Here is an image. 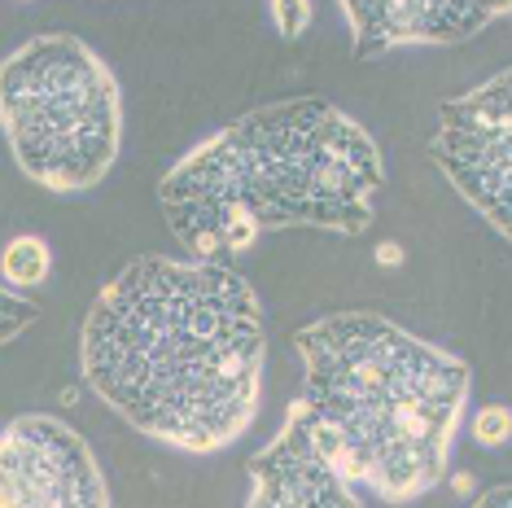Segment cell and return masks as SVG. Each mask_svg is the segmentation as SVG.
<instances>
[{"label":"cell","mask_w":512,"mask_h":508,"mask_svg":"<svg viewBox=\"0 0 512 508\" xmlns=\"http://www.w3.org/2000/svg\"><path fill=\"white\" fill-rule=\"evenodd\" d=\"M263 311L228 263L136 254L97 294L84 333V381L145 438L176 452H224L250 430L263 395Z\"/></svg>","instance_id":"1"},{"label":"cell","mask_w":512,"mask_h":508,"mask_svg":"<svg viewBox=\"0 0 512 508\" xmlns=\"http://www.w3.org/2000/svg\"><path fill=\"white\" fill-rule=\"evenodd\" d=\"M381 184V149L364 123L298 97L241 114L184 154L162 176L158 206L193 259L224 263L276 228L364 233Z\"/></svg>","instance_id":"2"},{"label":"cell","mask_w":512,"mask_h":508,"mask_svg":"<svg viewBox=\"0 0 512 508\" xmlns=\"http://www.w3.org/2000/svg\"><path fill=\"white\" fill-rule=\"evenodd\" d=\"M294 346L307 368L294 412L337 478L390 504L434 491L473 390L469 364L377 311L311 320Z\"/></svg>","instance_id":"3"},{"label":"cell","mask_w":512,"mask_h":508,"mask_svg":"<svg viewBox=\"0 0 512 508\" xmlns=\"http://www.w3.org/2000/svg\"><path fill=\"white\" fill-rule=\"evenodd\" d=\"M0 132L40 189H97L123 145L119 79L79 36L27 40L0 62Z\"/></svg>","instance_id":"4"},{"label":"cell","mask_w":512,"mask_h":508,"mask_svg":"<svg viewBox=\"0 0 512 508\" xmlns=\"http://www.w3.org/2000/svg\"><path fill=\"white\" fill-rule=\"evenodd\" d=\"M429 154L460 198L512 241V66L442 101Z\"/></svg>","instance_id":"5"},{"label":"cell","mask_w":512,"mask_h":508,"mask_svg":"<svg viewBox=\"0 0 512 508\" xmlns=\"http://www.w3.org/2000/svg\"><path fill=\"white\" fill-rule=\"evenodd\" d=\"M0 508H110L84 434L31 412L0 434Z\"/></svg>","instance_id":"6"},{"label":"cell","mask_w":512,"mask_h":508,"mask_svg":"<svg viewBox=\"0 0 512 508\" xmlns=\"http://www.w3.org/2000/svg\"><path fill=\"white\" fill-rule=\"evenodd\" d=\"M346 22L355 36V57H381L399 44H460L508 18L512 5L477 0H346Z\"/></svg>","instance_id":"7"},{"label":"cell","mask_w":512,"mask_h":508,"mask_svg":"<svg viewBox=\"0 0 512 508\" xmlns=\"http://www.w3.org/2000/svg\"><path fill=\"white\" fill-rule=\"evenodd\" d=\"M250 504L246 508H359L351 482H342L329 469V460L316 452L307 425L294 408L281 425V434L250 456Z\"/></svg>","instance_id":"8"},{"label":"cell","mask_w":512,"mask_h":508,"mask_svg":"<svg viewBox=\"0 0 512 508\" xmlns=\"http://www.w3.org/2000/svg\"><path fill=\"white\" fill-rule=\"evenodd\" d=\"M53 254L40 237H14L5 250H0V272H5L9 290H36V285L49 281Z\"/></svg>","instance_id":"9"},{"label":"cell","mask_w":512,"mask_h":508,"mask_svg":"<svg viewBox=\"0 0 512 508\" xmlns=\"http://www.w3.org/2000/svg\"><path fill=\"white\" fill-rule=\"evenodd\" d=\"M36 320H40V307L31 303V298H22V294H14V290H5V285H0V346L22 338V333L36 325Z\"/></svg>","instance_id":"10"},{"label":"cell","mask_w":512,"mask_h":508,"mask_svg":"<svg viewBox=\"0 0 512 508\" xmlns=\"http://www.w3.org/2000/svg\"><path fill=\"white\" fill-rule=\"evenodd\" d=\"M473 438L482 447H504L512 438V412L508 408H482L473 417Z\"/></svg>","instance_id":"11"},{"label":"cell","mask_w":512,"mask_h":508,"mask_svg":"<svg viewBox=\"0 0 512 508\" xmlns=\"http://www.w3.org/2000/svg\"><path fill=\"white\" fill-rule=\"evenodd\" d=\"M272 14H276V27H281V36L294 40V36H302V31H307V22H311V14H316V9H311L307 0H298V5H289V0H276Z\"/></svg>","instance_id":"12"},{"label":"cell","mask_w":512,"mask_h":508,"mask_svg":"<svg viewBox=\"0 0 512 508\" xmlns=\"http://www.w3.org/2000/svg\"><path fill=\"white\" fill-rule=\"evenodd\" d=\"M473 508H512V487H495V491H486Z\"/></svg>","instance_id":"13"}]
</instances>
